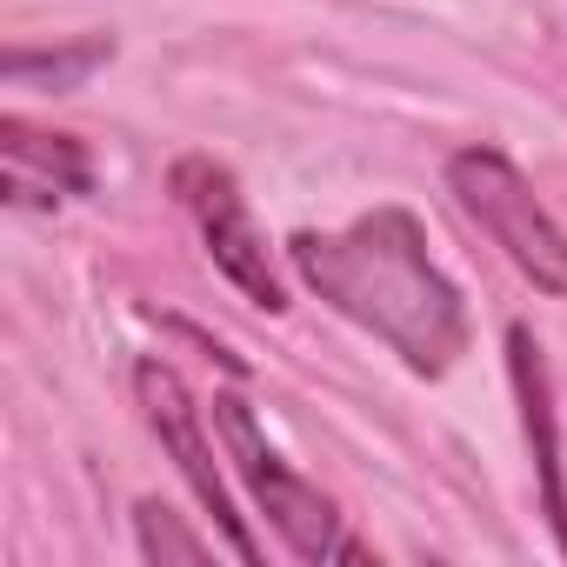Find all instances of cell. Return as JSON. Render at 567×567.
Listing matches in <instances>:
<instances>
[{"label":"cell","mask_w":567,"mask_h":567,"mask_svg":"<svg viewBox=\"0 0 567 567\" xmlns=\"http://www.w3.org/2000/svg\"><path fill=\"white\" fill-rule=\"evenodd\" d=\"M214 427H220V447H227L234 474L247 481L254 507L274 520V534L288 540L301 560H368V547H361V540L341 527L334 501H328L321 487H308V481H301L288 461L274 454V441L254 427L247 401H234V394H214Z\"/></svg>","instance_id":"obj_3"},{"label":"cell","mask_w":567,"mask_h":567,"mask_svg":"<svg viewBox=\"0 0 567 567\" xmlns=\"http://www.w3.org/2000/svg\"><path fill=\"white\" fill-rule=\"evenodd\" d=\"M174 194H181V207L194 214V227H200L214 267L234 280V288H240L254 308H267V315L288 308V288H280V274H274V260H267V234L254 227L240 181H234L220 161L187 154V161H174Z\"/></svg>","instance_id":"obj_4"},{"label":"cell","mask_w":567,"mask_h":567,"mask_svg":"<svg viewBox=\"0 0 567 567\" xmlns=\"http://www.w3.org/2000/svg\"><path fill=\"white\" fill-rule=\"evenodd\" d=\"M134 388H141L147 427H154L161 447L174 454V467H181V481L194 487V501L214 514L227 554H234V560H260V547H254V534H247V520L234 514V494H227V481H220V454H227V447L207 441V421H200L187 381H181L167 361H141V368H134Z\"/></svg>","instance_id":"obj_5"},{"label":"cell","mask_w":567,"mask_h":567,"mask_svg":"<svg viewBox=\"0 0 567 567\" xmlns=\"http://www.w3.org/2000/svg\"><path fill=\"white\" fill-rule=\"evenodd\" d=\"M141 554L147 560H207V540L181 534V520L154 501H141Z\"/></svg>","instance_id":"obj_8"},{"label":"cell","mask_w":567,"mask_h":567,"mask_svg":"<svg viewBox=\"0 0 567 567\" xmlns=\"http://www.w3.org/2000/svg\"><path fill=\"white\" fill-rule=\"evenodd\" d=\"M507 368H514V394H520V414H527V441H534V467H540V494H547V520L567 547V494H560V461H554V414H547V368H540V348L527 328L507 334Z\"/></svg>","instance_id":"obj_7"},{"label":"cell","mask_w":567,"mask_h":567,"mask_svg":"<svg viewBox=\"0 0 567 567\" xmlns=\"http://www.w3.org/2000/svg\"><path fill=\"white\" fill-rule=\"evenodd\" d=\"M447 187L467 207V220L534 280L540 295L567 301V227L534 200L527 174L501 147H461L447 161Z\"/></svg>","instance_id":"obj_2"},{"label":"cell","mask_w":567,"mask_h":567,"mask_svg":"<svg viewBox=\"0 0 567 567\" xmlns=\"http://www.w3.org/2000/svg\"><path fill=\"white\" fill-rule=\"evenodd\" d=\"M107 61V41H81V48H68V54H8V68H48V81L54 87H74V81H87L94 68Z\"/></svg>","instance_id":"obj_9"},{"label":"cell","mask_w":567,"mask_h":567,"mask_svg":"<svg viewBox=\"0 0 567 567\" xmlns=\"http://www.w3.org/2000/svg\"><path fill=\"white\" fill-rule=\"evenodd\" d=\"M0 147H8V194L14 200H68V194H87V181H94L81 141L34 134L21 114L0 121Z\"/></svg>","instance_id":"obj_6"},{"label":"cell","mask_w":567,"mask_h":567,"mask_svg":"<svg viewBox=\"0 0 567 567\" xmlns=\"http://www.w3.org/2000/svg\"><path fill=\"white\" fill-rule=\"evenodd\" d=\"M288 260L334 315L388 341L414 374H447L467 354L461 288L434 267L408 207H374L334 234H295Z\"/></svg>","instance_id":"obj_1"}]
</instances>
